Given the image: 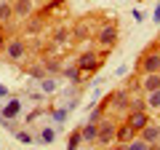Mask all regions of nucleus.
I'll return each instance as SVG.
<instances>
[{"label": "nucleus", "mask_w": 160, "mask_h": 150, "mask_svg": "<svg viewBox=\"0 0 160 150\" xmlns=\"http://www.w3.org/2000/svg\"><path fill=\"white\" fill-rule=\"evenodd\" d=\"M104 64V59H102V54H96V51H86V54H80V59H78V67L83 70V72H93V70H99Z\"/></svg>", "instance_id": "obj_1"}, {"label": "nucleus", "mask_w": 160, "mask_h": 150, "mask_svg": "<svg viewBox=\"0 0 160 150\" xmlns=\"http://www.w3.org/2000/svg\"><path fill=\"white\" fill-rule=\"evenodd\" d=\"M19 115H22V99L11 97L6 104H3V110H0V118H6V121H16Z\"/></svg>", "instance_id": "obj_2"}, {"label": "nucleus", "mask_w": 160, "mask_h": 150, "mask_svg": "<svg viewBox=\"0 0 160 150\" xmlns=\"http://www.w3.org/2000/svg\"><path fill=\"white\" fill-rule=\"evenodd\" d=\"M115 131H118V126H115L112 121H102L96 142H102V145H112V142H115Z\"/></svg>", "instance_id": "obj_3"}, {"label": "nucleus", "mask_w": 160, "mask_h": 150, "mask_svg": "<svg viewBox=\"0 0 160 150\" xmlns=\"http://www.w3.org/2000/svg\"><path fill=\"white\" fill-rule=\"evenodd\" d=\"M139 67H142L144 72H160V54H158V51L144 54L142 62H139Z\"/></svg>", "instance_id": "obj_4"}, {"label": "nucleus", "mask_w": 160, "mask_h": 150, "mask_svg": "<svg viewBox=\"0 0 160 150\" xmlns=\"http://www.w3.org/2000/svg\"><path fill=\"white\" fill-rule=\"evenodd\" d=\"M115 40H118V27L115 24H107V27L99 29V43L102 46H115Z\"/></svg>", "instance_id": "obj_5"}, {"label": "nucleus", "mask_w": 160, "mask_h": 150, "mask_svg": "<svg viewBox=\"0 0 160 150\" xmlns=\"http://www.w3.org/2000/svg\"><path fill=\"white\" fill-rule=\"evenodd\" d=\"M128 123H131L136 131H142L144 126L149 123V115H147V110H131V118H128Z\"/></svg>", "instance_id": "obj_6"}, {"label": "nucleus", "mask_w": 160, "mask_h": 150, "mask_svg": "<svg viewBox=\"0 0 160 150\" xmlns=\"http://www.w3.org/2000/svg\"><path fill=\"white\" fill-rule=\"evenodd\" d=\"M142 88L144 91H158L160 88V72H144V78H142Z\"/></svg>", "instance_id": "obj_7"}, {"label": "nucleus", "mask_w": 160, "mask_h": 150, "mask_svg": "<svg viewBox=\"0 0 160 150\" xmlns=\"http://www.w3.org/2000/svg\"><path fill=\"white\" fill-rule=\"evenodd\" d=\"M133 134H136V129L131 126V123H126V126H118V131H115V139H118L120 145H128L133 139Z\"/></svg>", "instance_id": "obj_8"}, {"label": "nucleus", "mask_w": 160, "mask_h": 150, "mask_svg": "<svg viewBox=\"0 0 160 150\" xmlns=\"http://www.w3.org/2000/svg\"><path fill=\"white\" fill-rule=\"evenodd\" d=\"M6 51H8V56H11V59H22L24 56V43L13 38V40L6 43Z\"/></svg>", "instance_id": "obj_9"}, {"label": "nucleus", "mask_w": 160, "mask_h": 150, "mask_svg": "<svg viewBox=\"0 0 160 150\" xmlns=\"http://www.w3.org/2000/svg\"><path fill=\"white\" fill-rule=\"evenodd\" d=\"M29 13H32V0H16V3H13V16L24 19V16H29Z\"/></svg>", "instance_id": "obj_10"}, {"label": "nucleus", "mask_w": 160, "mask_h": 150, "mask_svg": "<svg viewBox=\"0 0 160 150\" xmlns=\"http://www.w3.org/2000/svg\"><path fill=\"white\" fill-rule=\"evenodd\" d=\"M142 139H144L147 145H155V142L160 139V126H149V123H147V126L142 129Z\"/></svg>", "instance_id": "obj_11"}, {"label": "nucleus", "mask_w": 160, "mask_h": 150, "mask_svg": "<svg viewBox=\"0 0 160 150\" xmlns=\"http://www.w3.org/2000/svg\"><path fill=\"white\" fill-rule=\"evenodd\" d=\"M83 139H86V142H96V137H99V123H93V121H88V126L83 129Z\"/></svg>", "instance_id": "obj_12"}, {"label": "nucleus", "mask_w": 160, "mask_h": 150, "mask_svg": "<svg viewBox=\"0 0 160 150\" xmlns=\"http://www.w3.org/2000/svg\"><path fill=\"white\" fill-rule=\"evenodd\" d=\"M53 139H56V129H43V131H40V137H38V142H43V145H51Z\"/></svg>", "instance_id": "obj_13"}, {"label": "nucleus", "mask_w": 160, "mask_h": 150, "mask_svg": "<svg viewBox=\"0 0 160 150\" xmlns=\"http://www.w3.org/2000/svg\"><path fill=\"white\" fill-rule=\"evenodd\" d=\"M13 16V6H0V24H11Z\"/></svg>", "instance_id": "obj_14"}, {"label": "nucleus", "mask_w": 160, "mask_h": 150, "mask_svg": "<svg viewBox=\"0 0 160 150\" xmlns=\"http://www.w3.org/2000/svg\"><path fill=\"white\" fill-rule=\"evenodd\" d=\"M64 75H67L69 81H80V78H83V70L75 64V67H67V70H64Z\"/></svg>", "instance_id": "obj_15"}, {"label": "nucleus", "mask_w": 160, "mask_h": 150, "mask_svg": "<svg viewBox=\"0 0 160 150\" xmlns=\"http://www.w3.org/2000/svg\"><path fill=\"white\" fill-rule=\"evenodd\" d=\"M40 88H43V91H46V94H53V91H56V81H53V78H43V83H40Z\"/></svg>", "instance_id": "obj_16"}, {"label": "nucleus", "mask_w": 160, "mask_h": 150, "mask_svg": "<svg viewBox=\"0 0 160 150\" xmlns=\"http://www.w3.org/2000/svg\"><path fill=\"white\" fill-rule=\"evenodd\" d=\"M80 142H83V134H80V131H72V134H69V142H67V147H69V150H75Z\"/></svg>", "instance_id": "obj_17"}, {"label": "nucleus", "mask_w": 160, "mask_h": 150, "mask_svg": "<svg viewBox=\"0 0 160 150\" xmlns=\"http://www.w3.org/2000/svg\"><path fill=\"white\" fill-rule=\"evenodd\" d=\"M147 107L160 110V88H158V91H149V102H147Z\"/></svg>", "instance_id": "obj_18"}, {"label": "nucleus", "mask_w": 160, "mask_h": 150, "mask_svg": "<svg viewBox=\"0 0 160 150\" xmlns=\"http://www.w3.org/2000/svg\"><path fill=\"white\" fill-rule=\"evenodd\" d=\"M16 139L22 145H32L35 142V137H32V134H27V131H16Z\"/></svg>", "instance_id": "obj_19"}, {"label": "nucleus", "mask_w": 160, "mask_h": 150, "mask_svg": "<svg viewBox=\"0 0 160 150\" xmlns=\"http://www.w3.org/2000/svg\"><path fill=\"white\" fill-rule=\"evenodd\" d=\"M67 38H69V35H67V29H59V32H56V38H53V43H56V46H64V43H67Z\"/></svg>", "instance_id": "obj_20"}, {"label": "nucleus", "mask_w": 160, "mask_h": 150, "mask_svg": "<svg viewBox=\"0 0 160 150\" xmlns=\"http://www.w3.org/2000/svg\"><path fill=\"white\" fill-rule=\"evenodd\" d=\"M128 147H133V150H147V142H144V139H131Z\"/></svg>", "instance_id": "obj_21"}, {"label": "nucleus", "mask_w": 160, "mask_h": 150, "mask_svg": "<svg viewBox=\"0 0 160 150\" xmlns=\"http://www.w3.org/2000/svg\"><path fill=\"white\" fill-rule=\"evenodd\" d=\"M51 115H53V121H59V123H62L64 118H67V107H62V110H53Z\"/></svg>", "instance_id": "obj_22"}, {"label": "nucleus", "mask_w": 160, "mask_h": 150, "mask_svg": "<svg viewBox=\"0 0 160 150\" xmlns=\"http://www.w3.org/2000/svg\"><path fill=\"white\" fill-rule=\"evenodd\" d=\"M38 29H40V22H38V19H32V22L27 24V32L32 35V32H38Z\"/></svg>", "instance_id": "obj_23"}, {"label": "nucleus", "mask_w": 160, "mask_h": 150, "mask_svg": "<svg viewBox=\"0 0 160 150\" xmlns=\"http://www.w3.org/2000/svg\"><path fill=\"white\" fill-rule=\"evenodd\" d=\"M29 72H32L35 78H40V81L46 78V70H43V67H32V70H29Z\"/></svg>", "instance_id": "obj_24"}, {"label": "nucleus", "mask_w": 160, "mask_h": 150, "mask_svg": "<svg viewBox=\"0 0 160 150\" xmlns=\"http://www.w3.org/2000/svg\"><path fill=\"white\" fill-rule=\"evenodd\" d=\"M59 70V62H48V72H56Z\"/></svg>", "instance_id": "obj_25"}, {"label": "nucleus", "mask_w": 160, "mask_h": 150, "mask_svg": "<svg viewBox=\"0 0 160 150\" xmlns=\"http://www.w3.org/2000/svg\"><path fill=\"white\" fill-rule=\"evenodd\" d=\"M0 97H8V88L6 86H0Z\"/></svg>", "instance_id": "obj_26"}, {"label": "nucleus", "mask_w": 160, "mask_h": 150, "mask_svg": "<svg viewBox=\"0 0 160 150\" xmlns=\"http://www.w3.org/2000/svg\"><path fill=\"white\" fill-rule=\"evenodd\" d=\"M155 22H160V8H155Z\"/></svg>", "instance_id": "obj_27"}, {"label": "nucleus", "mask_w": 160, "mask_h": 150, "mask_svg": "<svg viewBox=\"0 0 160 150\" xmlns=\"http://www.w3.org/2000/svg\"><path fill=\"white\" fill-rule=\"evenodd\" d=\"M0 48H3V35H0Z\"/></svg>", "instance_id": "obj_28"}]
</instances>
